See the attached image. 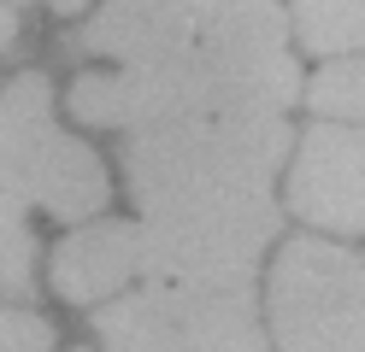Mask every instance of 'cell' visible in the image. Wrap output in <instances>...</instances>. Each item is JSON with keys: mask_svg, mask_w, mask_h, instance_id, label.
Wrapping results in <instances>:
<instances>
[{"mask_svg": "<svg viewBox=\"0 0 365 352\" xmlns=\"http://www.w3.org/2000/svg\"><path fill=\"white\" fill-rule=\"evenodd\" d=\"M294 129L283 112H230L189 124L130 129L124 182L135 206L159 211H247L271 206V176L283 171Z\"/></svg>", "mask_w": 365, "mask_h": 352, "instance_id": "cell-1", "label": "cell"}, {"mask_svg": "<svg viewBox=\"0 0 365 352\" xmlns=\"http://www.w3.org/2000/svg\"><path fill=\"white\" fill-rule=\"evenodd\" d=\"M106 164L59 129L53 82L41 70H18L0 88V294H30V206L59 223H83L106 206Z\"/></svg>", "mask_w": 365, "mask_h": 352, "instance_id": "cell-2", "label": "cell"}, {"mask_svg": "<svg viewBox=\"0 0 365 352\" xmlns=\"http://www.w3.org/2000/svg\"><path fill=\"white\" fill-rule=\"evenodd\" d=\"M301 100L294 53H200V59H153L124 65L112 77L71 82V117L95 129H148V124H189V117H230V112H283Z\"/></svg>", "mask_w": 365, "mask_h": 352, "instance_id": "cell-3", "label": "cell"}, {"mask_svg": "<svg viewBox=\"0 0 365 352\" xmlns=\"http://www.w3.org/2000/svg\"><path fill=\"white\" fill-rule=\"evenodd\" d=\"M83 47L124 65L200 53H283L289 18L277 0H106L88 18Z\"/></svg>", "mask_w": 365, "mask_h": 352, "instance_id": "cell-4", "label": "cell"}, {"mask_svg": "<svg viewBox=\"0 0 365 352\" xmlns=\"http://www.w3.org/2000/svg\"><path fill=\"white\" fill-rule=\"evenodd\" d=\"M106 352H271L247 282H153L95 311Z\"/></svg>", "mask_w": 365, "mask_h": 352, "instance_id": "cell-5", "label": "cell"}, {"mask_svg": "<svg viewBox=\"0 0 365 352\" xmlns=\"http://www.w3.org/2000/svg\"><path fill=\"white\" fill-rule=\"evenodd\" d=\"M277 352H365V265L336 241H289L265 282Z\"/></svg>", "mask_w": 365, "mask_h": 352, "instance_id": "cell-6", "label": "cell"}, {"mask_svg": "<svg viewBox=\"0 0 365 352\" xmlns=\"http://www.w3.org/2000/svg\"><path fill=\"white\" fill-rule=\"evenodd\" d=\"M289 211L336 235L365 229V129L359 124H318L301 135V153L289 171Z\"/></svg>", "mask_w": 365, "mask_h": 352, "instance_id": "cell-7", "label": "cell"}, {"mask_svg": "<svg viewBox=\"0 0 365 352\" xmlns=\"http://www.w3.org/2000/svg\"><path fill=\"white\" fill-rule=\"evenodd\" d=\"M289 6L307 53H359L365 47V0H289Z\"/></svg>", "mask_w": 365, "mask_h": 352, "instance_id": "cell-8", "label": "cell"}, {"mask_svg": "<svg viewBox=\"0 0 365 352\" xmlns=\"http://www.w3.org/2000/svg\"><path fill=\"white\" fill-rule=\"evenodd\" d=\"M307 106L324 112V117H354V124H365V53L330 59L307 82Z\"/></svg>", "mask_w": 365, "mask_h": 352, "instance_id": "cell-9", "label": "cell"}, {"mask_svg": "<svg viewBox=\"0 0 365 352\" xmlns=\"http://www.w3.org/2000/svg\"><path fill=\"white\" fill-rule=\"evenodd\" d=\"M0 352H53V323L18 305H0Z\"/></svg>", "mask_w": 365, "mask_h": 352, "instance_id": "cell-10", "label": "cell"}, {"mask_svg": "<svg viewBox=\"0 0 365 352\" xmlns=\"http://www.w3.org/2000/svg\"><path fill=\"white\" fill-rule=\"evenodd\" d=\"M12 41H18V12L6 6V0H0V53H6Z\"/></svg>", "mask_w": 365, "mask_h": 352, "instance_id": "cell-11", "label": "cell"}, {"mask_svg": "<svg viewBox=\"0 0 365 352\" xmlns=\"http://www.w3.org/2000/svg\"><path fill=\"white\" fill-rule=\"evenodd\" d=\"M48 6H53V12H65V18H71V12H83V6H88V0H48Z\"/></svg>", "mask_w": 365, "mask_h": 352, "instance_id": "cell-12", "label": "cell"}]
</instances>
